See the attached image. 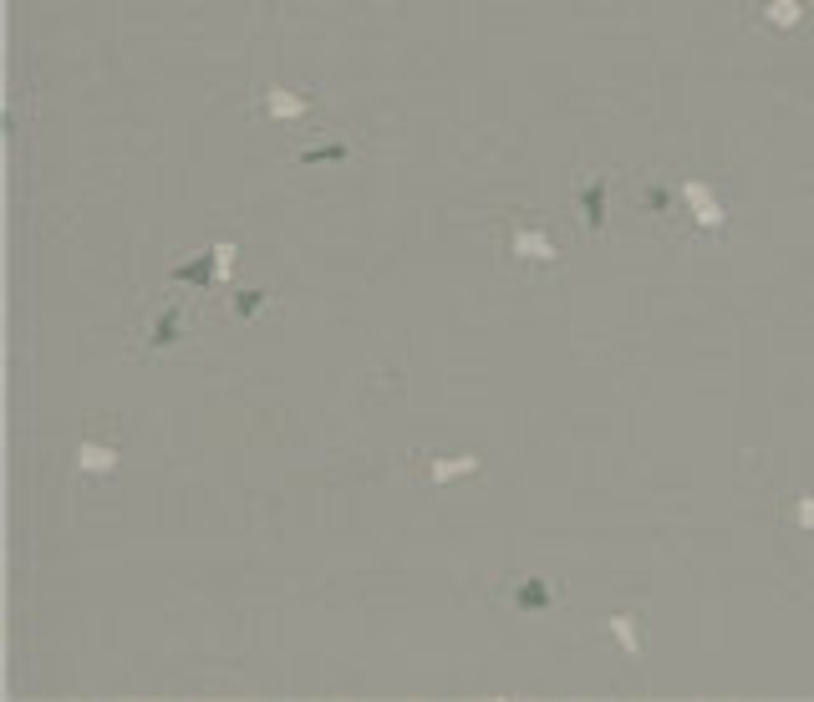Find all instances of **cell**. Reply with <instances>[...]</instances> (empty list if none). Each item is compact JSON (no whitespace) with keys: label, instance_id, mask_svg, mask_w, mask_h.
<instances>
[{"label":"cell","instance_id":"277c9868","mask_svg":"<svg viewBox=\"0 0 814 702\" xmlns=\"http://www.w3.org/2000/svg\"><path fill=\"white\" fill-rule=\"evenodd\" d=\"M606 199H611V173H580L575 179V209H580V229L596 234L606 229Z\"/></svg>","mask_w":814,"mask_h":702},{"label":"cell","instance_id":"52a82bcc","mask_svg":"<svg viewBox=\"0 0 814 702\" xmlns=\"http://www.w3.org/2000/svg\"><path fill=\"white\" fill-rule=\"evenodd\" d=\"M184 316H189V311H184V306H173V301L158 306V311L148 316V331H143L138 341H143L148 351H158V346H179V341H184Z\"/></svg>","mask_w":814,"mask_h":702},{"label":"cell","instance_id":"3957f363","mask_svg":"<svg viewBox=\"0 0 814 702\" xmlns=\"http://www.w3.org/2000/svg\"><path fill=\"white\" fill-rule=\"evenodd\" d=\"M123 463V433L118 428H102V433H82V443L72 448V468L92 484H107Z\"/></svg>","mask_w":814,"mask_h":702},{"label":"cell","instance_id":"8992f818","mask_svg":"<svg viewBox=\"0 0 814 702\" xmlns=\"http://www.w3.org/2000/svg\"><path fill=\"white\" fill-rule=\"evenodd\" d=\"M255 107L270 117V123H296V117L316 112V92H296V87H280V82H270V87L255 97Z\"/></svg>","mask_w":814,"mask_h":702},{"label":"cell","instance_id":"7c38bea8","mask_svg":"<svg viewBox=\"0 0 814 702\" xmlns=\"http://www.w3.org/2000/svg\"><path fill=\"white\" fill-rule=\"evenodd\" d=\"M173 280L204 285V280H214V260H204V255H189V260H179V265H173Z\"/></svg>","mask_w":814,"mask_h":702},{"label":"cell","instance_id":"30bf717a","mask_svg":"<svg viewBox=\"0 0 814 702\" xmlns=\"http://www.w3.org/2000/svg\"><path fill=\"white\" fill-rule=\"evenodd\" d=\"M601 626H606V636L616 641L631 662H642V616H636V611H611Z\"/></svg>","mask_w":814,"mask_h":702},{"label":"cell","instance_id":"9c48e42d","mask_svg":"<svg viewBox=\"0 0 814 702\" xmlns=\"http://www.w3.org/2000/svg\"><path fill=\"white\" fill-rule=\"evenodd\" d=\"M809 6H814V0H769V6L759 11V21L769 31H779V36H799L804 21H809Z\"/></svg>","mask_w":814,"mask_h":702},{"label":"cell","instance_id":"5bb4252c","mask_svg":"<svg viewBox=\"0 0 814 702\" xmlns=\"http://www.w3.org/2000/svg\"><path fill=\"white\" fill-rule=\"evenodd\" d=\"M346 153H352V148H346V143L336 138V143H311L306 153H296V163H316V158H346Z\"/></svg>","mask_w":814,"mask_h":702},{"label":"cell","instance_id":"6da1fadb","mask_svg":"<svg viewBox=\"0 0 814 702\" xmlns=\"http://www.w3.org/2000/svg\"><path fill=\"white\" fill-rule=\"evenodd\" d=\"M499 260L519 275H550L565 260V234L545 214H509L499 224Z\"/></svg>","mask_w":814,"mask_h":702},{"label":"cell","instance_id":"ba28073f","mask_svg":"<svg viewBox=\"0 0 814 702\" xmlns=\"http://www.w3.org/2000/svg\"><path fill=\"white\" fill-rule=\"evenodd\" d=\"M479 474H484V458H479V453L428 458V463H423V479H428V484H463V479H479Z\"/></svg>","mask_w":814,"mask_h":702},{"label":"cell","instance_id":"4fadbf2b","mask_svg":"<svg viewBox=\"0 0 814 702\" xmlns=\"http://www.w3.org/2000/svg\"><path fill=\"white\" fill-rule=\"evenodd\" d=\"M209 260H214V280L224 285L229 275H235V240H219V245L209 250Z\"/></svg>","mask_w":814,"mask_h":702},{"label":"cell","instance_id":"5b68a950","mask_svg":"<svg viewBox=\"0 0 814 702\" xmlns=\"http://www.w3.org/2000/svg\"><path fill=\"white\" fill-rule=\"evenodd\" d=\"M504 601L514 606V611H555L560 606V585L555 580H545V575H514L509 585H504Z\"/></svg>","mask_w":814,"mask_h":702},{"label":"cell","instance_id":"9a60e30c","mask_svg":"<svg viewBox=\"0 0 814 702\" xmlns=\"http://www.w3.org/2000/svg\"><path fill=\"white\" fill-rule=\"evenodd\" d=\"M265 301H270V290H250V296L229 301V311H235V316H255V306H265Z\"/></svg>","mask_w":814,"mask_h":702},{"label":"cell","instance_id":"7a4b0ae2","mask_svg":"<svg viewBox=\"0 0 814 702\" xmlns=\"http://www.w3.org/2000/svg\"><path fill=\"white\" fill-rule=\"evenodd\" d=\"M728 240V204L718 194V184L697 179V173H687V179H677V209L662 229V240Z\"/></svg>","mask_w":814,"mask_h":702},{"label":"cell","instance_id":"8fae6325","mask_svg":"<svg viewBox=\"0 0 814 702\" xmlns=\"http://www.w3.org/2000/svg\"><path fill=\"white\" fill-rule=\"evenodd\" d=\"M779 514H784V524H794V530L814 535V494H809V489H794V494H784Z\"/></svg>","mask_w":814,"mask_h":702}]
</instances>
